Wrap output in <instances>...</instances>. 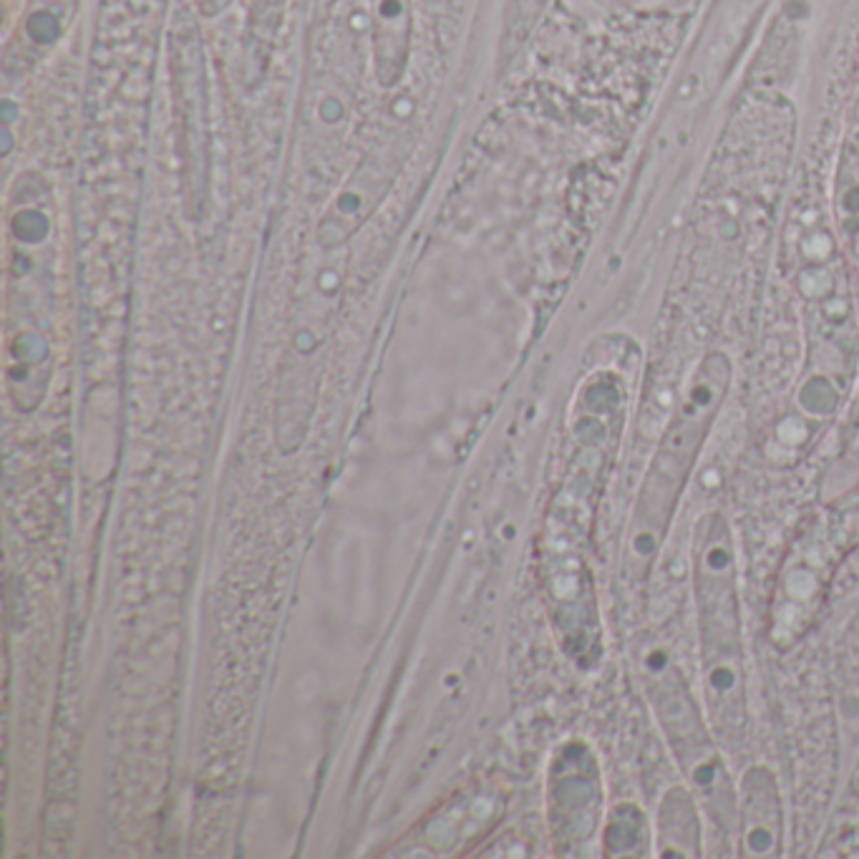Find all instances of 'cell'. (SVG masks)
<instances>
[{
  "label": "cell",
  "mask_w": 859,
  "mask_h": 859,
  "mask_svg": "<svg viewBox=\"0 0 859 859\" xmlns=\"http://www.w3.org/2000/svg\"><path fill=\"white\" fill-rule=\"evenodd\" d=\"M378 81L393 86L403 74L411 36V0H370Z\"/></svg>",
  "instance_id": "cell-4"
},
{
  "label": "cell",
  "mask_w": 859,
  "mask_h": 859,
  "mask_svg": "<svg viewBox=\"0 0 859 859\" xmlns=\"http://www.w3.org/2000/svg\"><path fill=\"white\" fill-rule=\"evenodd\" d=\"M834 225L837 237L859 260V116L847 129L834 172Z\"/></svg>",
  "instance_id": "cell-5"
},
{
  "label": "cell",
  "mask_w": 859,
  "mask_h": 859,
  "mask_svg": "<svg viewBox=\"0 0 859 859\" xmlns=\"http://www.w3.org/2000/svg\"><path fill=\"white\" fill-rule=\"evenodd\" d=\"M857 444H859V434H857Z\"/></svg>",
  "instance_id": "cell-7"
},
{
  "label": "cell",
  "mask_w": 859,
  "mask_h": 859,
  "mask_svg": "<svg viewBox=\"0 0 859 859\" xmlns=\"http://www.w3.org/2000/svg\"><path fill=\"white\" fill-rule=\"evenodd\" d=\"M658 854L660 857H698L701 824L693 799L686 789H671L658 812Z\"/></svg>",
  "instance_id": "cell-6"
},
{
  "label": "cell",
  "mask_w": 859,
  "mask_h": 859,
  "mask_svg": "<svg viewBox=\"0 0 859 859\" xmlns=\"http://www.w3.org/2000/svg\"><path fill=\"white\" fill-rule=\"evenodd\" d=\"M744 807H741V845L748 857H774L781 845V809L779 792L774 789L769 771L754 769L744 779Z\"/></svg>",
  "instance_id": "cell-3"
},
{
  "label": "cell",
  "mask_w": 859,
  "mask_h": 859,
  "mask_svg": "<svg viewBox=\"0 0 859 859\" xmlns=\"http://www.w3.org/2000/svg\"><path fill=\"white\" fill-rule=\"evenodd\" d=\"M693 595L711 731L721 746L736 751L746 726L744 635L731 535L716 512L703 514L695 527Z\"/></svg>",
  "instance_id": "cell-1"
},
{
  "label": "cell",
  "mask_w": 859,
  "mask_h": 859,
  "mask_svg": "<svg viewBox=\"0 0 859 859\" xmlns=\"http://www.w3.org/2000/svg\"><path fill=\"white\" fill-rule=\"evenodd\" d=\"M731 383V363L724 353H711L693 370L680 399L678 414L660 438L650 471L638 494L633 514L635 537L656 544L671 522L673 506L686 487L693 461L716 421Z\"/></svg>",
  "instance_id": "cell-2"
}]
</instances>
